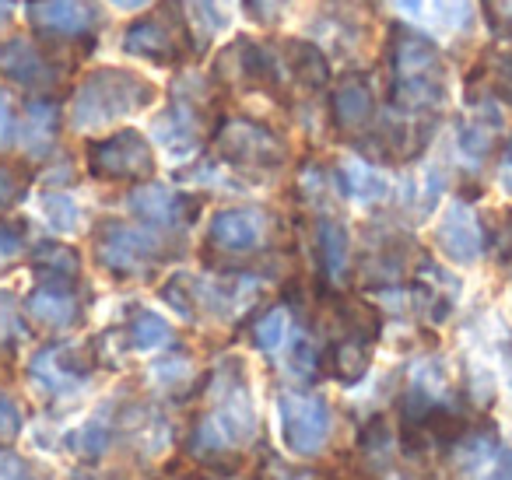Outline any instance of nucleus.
<instances>
[{
	"label": "nucleus",
	"instance_id": "423d86ee",
	"mask_svg": "<svg viewBox=\"0 0 512 480\" xmlns=\"http://www.w3.org/2000/svg\"><path fill=\"white\" fill-rule=\"evenodd\" d=\"M88 172L102 183H144L155 172V151L151 141L134 127H123L85 148Z\"/></svg>",
	"mask_w": 512,
	"mask_h": 480
},
{
	"label": "nucleus",
	"instance_id": "2f4dec72",
	"mask_svg": "<svg viewBox=\"0 0 512 480\" xmlns=\"http://www.w3.org/2000/svg\"><path fill=\"white\" fill-rule=\"evenodd\" d=\"M18 435H22V410H18V403L8 393H0V438L11 442Z\"/></svg>",
	"mask_w": 512,
	"mask_h": 480
},
{
	"label": "nucleus",
	"instance_id": "6e6552de",
	"mask_svg": "<svg viewBox=\"0 0 512 480\" xmlns=\"http://www.w3.org/2000/svg\"><path fill=\"white\" fill-rule=\"evenodd\" d=\"M281 431L285 445L295 456H320L334 435V410L316 393H285L281 396Z\"/></svg>",
	"mask_w": 512,
	"mask_h": 480
},
{
	"label": "nucleus",
	"instance_id": "2eb2a0df",
	"mask_svg": "<svg viewBox=\"0 0 512 480\" xmlns=\"http://www.w3.org/2000/svg\"><path fill=\"white\" fill-rule=\"evenodd\" d=\"M0 74L11 78L15 85L32 88V92H46L57 85V67L53 60L39 50L29 39H8L0 43Z\"/></svg>",
	"mask_w": 512,
	"mask_h": 480
},
{
	"label": "nucleus",
	"instance_id": "9d476101",
	"mask_svg": "<svg viewBox=\"0 0 512 480\" xmlns=\"http://www.w3.org/2000/svg\"><path fill=\"white\" fill-rule=\"evenodd\" d=\"M267 239V214L256 207H225L207 225V246L228 256H246Z\"/></svg>",
	"mask_w": 512,
	"mask_h": 480
},
{
	"label": "nucleus",
	"instance_id": "0eeeda50",
	"mask_svg": "<svg viewBox=\"0 0 512 480\" xmlns=\"http://www.w3.org/2000/svg\"><path fill=\"white\" fill-rule=\"evenodd\" d=\"M95 256L109 274L137 277L155 267L165 256V249L151 228H137L127 221H102L95 228Z\"/></svg>",
	"mask_w": 512,
	"mask_h": 480
},
{
	"label": "nucleus",
	"instance_id": "b1692460",
	"mask_svg": "<svg viewBox=\"0 0 512 480\" xmlns=\"http://www.w3.org/2000/svg\"><path fill=\"white\" fill-rule=\"evenodd\" d=\"M32 267L43 281H78L81 274V260L71 246H60V242H43L32 253Z\"/></svg>",
	"mask_w": 512,
	"mask_h": 480
},
{
	"label": "nucleus",
	"instance_id": "4468645a",
	"mask_svg": "<svg viewBox=\"0 0 512 480\" xmlns=\"http://www.w3.org/2000/svg\"><path fill=\"white\" fill-rule=\"evenodd\" d=\"M88 361H81V351L78 347H67V344H57V347H46L39 351L36 358L29 361V375L39 389L53 396H64V393H74V389L85 382L88 375Z\"/></svg>",
	"mask_w": 512,
	"mask_h": 480
},
{
	"label": "nucleus",
	"instance_id": "6ab92c4d",
	"mask_svg": "<svg viewBox=\"0 0 512 480\" xmlns=\"http://www.w3.org/2000/svg\"><path fill=\"white\" fill-rule=\"evenodd\" d=\"M155 134L172 155H190L200 141V116L186 99H176L162 116L155 120Z\"/></svg>",
	"mask_w": 512,
	"mask_h": 480
},
{
	"label": "nucleus",
	"instance_id": "a18cd8bd",
	"mask_svg": "<svg viewBox=\"0 0 512 480\" xmlns=\"http://www.w3.org/2000/svg\"><path fill=\"white\" fill-rule=\"evenodd\" d=\"M183 480H204V477H183Z\"/></svg>",
	"mask_w": 512,
	"mask_h": 480
},
{
	"label": "nucleus",
	"instance_id": "a878e982",
	"mask_svg": "<svg viewBox=\"0 0 512 480\" xmlns=\"http://www.w3.org/2000/svg\"><path fill=\"white\" fill-rule=\"evenodd\" d=\"M288 330H292L288 309H281V305H278V309H267L253 326V344L260 347L264 354H274V351H281V347H285Z\"/></svg>",
	"mask_w": 512,
	"mask_h": 480
},
{
	"label": "nucleus",
	"instance_id": "473e14b6",
	"mask_svg": "<svg viewBox=\"0 0 512 480\" xmlns=\"http://www.w3.org/2000/svg\"><path fill=\"white\" fill-rule=\"evenodd\" d=\"M25 249V228L18 221H0V256H18Z\"/></svg>",
	"mask_w": 512,
	"mask_h": 480
},
{
	"label": "nucleus",
	"instance_id": "dca6fc26",
	"mask_svg": "<svg viewBox=\"0 0 512 480\" xmlns=\"http://www.w3.org/2000/svg\"><path fill=\"white\" fill-rule=\"evenodd\" d=\"M25 312L32 323L46 326V330H67L81 319V302L71 281H43L25 298Z\"/></svg>",
	"mask_w": 512,
	"mask_h": 480
},
{
	"label": "nucleus",
	"instance_id": "1a4fd4ad",
	"mask_svg": "<svg viewBox=\"0 0 512 480\" xmlns=\"http://www.w3.org/2000/svg\"><path fill=\"white\" fill-rule=\"evenodd\" d=\"M29 22L46 39H81L92 43L102 22L95 0H29Z\"/></svg>",
	"mask_w": 512,
	"mask_h": 480
},
{
	"label": "nucleus",
	"instance_id": "79ce46f5",
	"mask_svg": "<svg viewBox=\"0 0 512 480\" xmlns=\"http://www.w3.org/2000/svg\"><path fill=\"white\" fill-rule=\"evenodd\" d=\"M11 11H15V0H0V29L11 22Z\"/></svg>",
	"mask_w": 512,
	"mask_h": 480
},
{
	"label": "nucleus",
	"instance_id": "a19ab883",
	"mask_svg": "<svg viewBox=\"0 0 512 480\" xmlns=\"http://www.w3.org/2000/svg\"><path fill=\"white\" fill-rule=\"evenodd\" d=\"M498 186H502V190L512 197V165L502 162V169H498Z\"/></svg>",
	"mask_w": 512,
	"mask_h": 480
},
{
	"label": "nucleus",
	"instance_id": "5701e85b",
	"mask_svg": "<svg viewBox=\"0 0 512 480\" xmlns=\"http://www.w3.org/2000/svg\"><path fill=\"white\" fill-rule=\"evenodd\" d=\"M341 190H344V197L358 200V204H376V200H386L390 183H386L383 172H376V165L362 162V158H344Z\"/></svg>",
	"mask_w": 512,
	"mask_h": 480
},
{
	"label": "nucleus",
	"instance_id": "412c9836",
	"mask_svg": "<svg viewBox=\"0 0 512 480\" xmlns=\"http://www.w3.org/2000/svg\"><path fill=\"white\" fill-rule=\"evenodd\" d=\"M285 60H288V78H292L295 85L309 88V92H320V88L330 85V64L316 43L292 39V43L285 46Z\"/></svg>",
	"mask_w": 512,
	"mask_h": 480
},
{
	"label": "nucleus",
	"instance_id": "9b49d317",
	"mask_svg": "<svg viewBox=\"0 0 512 480\" xmlns=\"http://www.w3.org/2000/svg\"><path fill=\"white\" fill-rule=\"evenodd\" d=\"M432 239H435V249H439L449 263H460V267L477 263L484 253L481 225H477L474 211H470L463 200H453V204L439 214V225H435Z\"/></svg>",
	"mask_w": 512,
	"mask_h": 480
},
{
	"label": "nucleus",
	"instance_id": "c85d7f7f",
	"mask_svg": "<svg viewBox=\"0 0 512 480\" xmlns=\"http://www.w3.org/2000/svg\"><path fill=\"white\" fill-rule=\"evenodd\" d=\"M71 449L78 452V456H88V459L102 456V452L109 449V424L102 421V417H92V421H88L85 428L74 431Z\"/></svg>",
	"mask_w": 512,
	"mask_h": 480
},
{
	"label": "nucleus",
	"instance_id": "f03ea898",
	"mask_svg": "<svg viewBox=\"0 0 512 480\" xmlns=\"http://www.w3.org/2000/svg\"><path fill=\"white\" fill-rule=\"evenodd\" d=\"M253 435L256 410L242 365L239 361H221L211 379V410L193 428V449L200 456H221L235 445H246Z\"/></svg>",
	"mask_w": 512,
	"mask_h": 480
},
{
	"label": "nucleus",
	"instance_id": "20e7f679",
	"mask_svg": "<svg viewBox=\"0 0 512 480\" xmlns=\"http://www.w3.org/2000/svg\"><path fill=\"white\" fill-rule=\"evenodd\" d=\"M193 36L179 0H162L148 18L134 22L123 32V53L148 60L155 67H176L190 57Z\"/></svg>",
	"mask_w": 512,
	"mask_h": 480
},
{
	"label": "nucleus",
	"instance_id": "c9c22d12",
	"mask_svg": "<svg viewBox=\"0 0 512 480\" xmlns=\"http://www.w3.org/2000/svg\"><path fill=\"white\" fill-rule=\"evenodd\" d=\"M397 4V11L404 18H411V22H425L428 18V0H393Z\"/></svg>",
	"mask_w": 512,
	"mask_h": 480
},
{
	"label": "nucleus",
	"instance_id": "58836bf2",
	"mask_svg": "<svg viewBox=\"0 0 512 480\" xmlns=\"http://www.w3.org/2000/svg\"><path fill=\"white\" fill-rule=\"evenodd\" d=\"M491 480H512V452H505V456L495 459V477Z\"/></svg>",
	"mask_w": 512,
	"mask_h": 480
},
{
	"label": "nucleus",
	"instance_id": "aec40b11",
	"mask_svg": "<svg viewBox=\"0 0 512 480\" xmlns=\"http://www.w3.org/2000/svg\"><path fill=\"white\" fill-rule=\"evenodd\" d=\"M348 256H351L348 228L334 218H320V225H316V260H320V270L330 284L348 277Z\"/></svg>",
	"mask_w": 512,
	"mask_h": 480
},
{
	"label": "nucleus",
	"instance_id": "393cba45",
	"mask_svg": "<svg viewBox=\"0 0 512 480\" xmlns=\"http://www.w3.org/2000/svg\"><path fill=\"white\" fill-rule=\"evenodd\" d=\"M127 333H130L134 351H144V354L162 351V347L172 344V326L151 309H137L134 319H130V326H127Z\"/></svg>",
	"mask_w": 512,
	"mask_h": 480
},
{
	"label": "nucleus",
	"instance_id": "7c9ffc66",
	"mask_svg": "<svg viewBox=\"0 0 512 480\" xmlns=\"http://www.w3.org/2000/svg\"><path fill=\"white\" fill-rule=\"evenodd\" d=\"M25 190H29V172L22 165L0 162V211L15 207L25 197Z\"/></svg>",
	"mask_w": 512,
	"mask_h": 480
},
{
	"label": "nucleus",
	"instance_id": "f3484780",
	"mask_svg": "<svg viewBox=\"0 0 512 480\" xmlns=\"http://www.w3.org/2000/svg\"><path fill=\"white\" fill-rule=\"evenodd\" d=\"M320 365L334 375L337 382L344 386H355L369 375L372 365V340L369 337H358V333H348V337L334 340L327 347V354L320 358Z\"/></svg>",
	"mask_w": 512,
	"mask_h": 480
},
{
	"label": "nucleus",
	"instance_id": "f257e3e1",
	"mask_svg": "<svg viewBox=\"0 0 512 480\" xmlns=\"http://www.w3.org/2000/svg\"><path fill=\"white\" fill-rule=\"evenodd\" d=\"M393 88L390 99L400 113H432L446 106L449 81L439 46L414 29H393Z\"/></svg>",
	"mask_w": 512,
	"mask_h": 480
},
{
	"label": "nucleus",
	"instance_id": "f8f14e48",
	"mask_svg": "<svg viewBox=\"0 0 512 480\" xmlns=\"http://www.w3.org/2000/svg\"><path fill=\"white\" fill-rule=\"evenodd\" d=\"M127 207L148 228H172V225H179V221H193V218H197L200 200L197 197H186V193L169 190V186L141 183L127 197Z\"/></svg>",
	"mask_w": 512,
	"mask_h": 480
},
{
	"label": "nucleus",
	"instance_id": "e433bc0d",
	"mask_svg": "<svg viewBox=\"0 0 512 480\" xmlns=\"http://www.w3.org/2000/svg\"><path fill=\"white\" fill-rule=\"evenodd\" d=\"M498 88H502V95L512 102V50L502 57V64H498Z\"/></svg>",
	"mask_w": 512,
	"mask_h": 480
},
{
	"label": "nucleus",
	"instance_id": "7ed1b4c3",
	"mask_svg": "<svg viewBox=\"0 0 512 480\" xmlns=\"http://www.w3.org/2000/svg\"><path fill=\"white\" fill-rule=\"evenodd\" d=\"M155 102V85L134 71L102 67L92 71L78 85L71 102V127L74 130H102L109 123L123 120L130 113H141Z\"/></svg>",
	"mask_w": 512,
	"mask_h": 480
},
{
	"label": "nucleus",
	"instance_id": "ea45409f",
	"mask_svg": "<svg viewBox=\"0 0 512 480\" xmlns=\"http://www.w3.org/2000/svg\"><path fill=\"white\" fill-rule=\"evenodd\" d=\"M484 8L498 11L502 18H512V0H484Z\"/></svg>",
	"mask_w": 512,
	"mask_h": 480
},
{
	"label": "nucleus",
	"instance_id": "c756f323",
	"mask_svg": "<svg viewBox=\"0 0 512 480\" xmlns=\"http://www.w3.org/2000/svg\"><path fill=\"white\" fill-rule=\"evenodd\" d=\"M25 323H22V309H18L15 295L11 291H0V351H11V347L22 340Z\"/></svg>",
	"mask_w": 512,
	"mask_h": 480
},
{
	"label": "nucleus",
	"instance_id": "bb28decb",
	"mask_svg": "<svg viewBox=\"0 0 512 480\" xmlns=\"http://www.w3.org/2000/svg\"><path fill=\"white\" fill-rule=\"evenodd\" d=\"M428 18H435L442 29L467 32L474 22V4L470 0H428Z\"/></svg>",
	"mask_w": 512,
	"mask_h": 480
},
{
	"label": "nucleus",
	"instance_id": "37998d69",
	"mask_svg": "<svg viewBox=\"0 0 512 480\" xmlns=\"http://www.w3.org/2000/svg\"><path fill=\"white\" fill-rule=\"evenodd\" d=\"M113 4L123 11H137V8H144V4H151V0H113Z\"/></svg>",
	"mask_w": 512,
	"mask_h": 480
},
{
	"label": "nucleus",
	"instance_id": "cd10ccee",
	"mask_svg": "<svg viewBox=\"0 0 512 480\" xmlns=\"http://www.w3.org/2000/svg\"><path fill=\"white\" fill-rule=\"evenodd\" d=\"M43 211H46V221L53 225V232L71 235L74 228H78L81 211H78V204L67 197V193H46V197H43Z\"/></svg>",
	"mask_w": 512,
	"mask_h": 480
},
{
	"label": "nucleus",
	"instance_id": "4c0bfd02",
	"mask_svg": "<svg viewBox=\"0 0 512 480\" xmlns=\"http://www.w3.org/2000/svg\"><path fill=\"white\" fill-rule=\"evenodd\" d=\"M11 137V109H8V99L0 95V144H8Z\"/></svg>",
	"mask_w": 512,
	"mask_h": 480
},
{
	"label": "nucleus",
	"instance_id": "f704fd0d",
	"mask_svg": "<svg viewBox=\"0 0 512 480\" xmlns=\"http://www.w3.org/2000/svg\"><path fill=\"white\" fill-rule=\"evenodd\" d=\"M25 477V459L0 452V480H22Z\"/></svg>",
	"mask_w": 512,
	"mask_h": 480
},
{
	"label": "nucleus",
	"instance_id": "a211bd4d",
	"mask_svg": "<svg viewBox=\"0 0 512 480\" xmlns=\"http://www.w3.org/2000/svg\"><path fill=\"white\" fill-rule=\"evenodd\" d=\"M498 459V438L491 428H484V424H477V428L463 431L460 438L453 442V466L460 477L474 480L481 477V473H488V466Z\"/></svg>",
	"mask_w": 512,
	"mask_h": 480
},
{
	"label": "nucleus",
	"instance_id": "39448f33",
	"mask_svg": "<svg viewBox=\"0 0 512 480\" xmlns=\"http://www.w3.org/2000/svg\"><path fill=\"white\" fill-rule=\"evenodd\" d=\"M214 151L225 165L242 172H278L288 162V148L267 123L235 116L214 130Z\"/></svg>",
	"mask_w": 512,
	"mask_h": 480
},
{
	"label": "nucleus",
	"instance_id": "ddd939ff",
	"mask_svg": "<svg viewBox=\"0 0 512 480\" xmlns=\"http://www.w3.org/2000/svg\"><path fill=\"white\" fill-rule=\"evenodd\" d=\"M330 120L344 137H355L376 120V92L362 74H344L330 92Z\"/></svg>",
	"mask_w": 512,
	"mask_h": 480
},
{
	"label": "nucleus",
	"instance_id": "72a5a7b5",
	"mask_svg": "<svg viewBox=\"0 0 512 480\" xmlns=\"http://www.w3.org/2000/svg\"><path fill=\"white\" fill-rule=\"evenodd\" d=\"M186 375H190V368L179 358H169V361H162V365H155V379L162 382V386H179Z\"/></svg>",
	"mask_w": 512,
	"mask_h": 480
},
{
	"label": "nucleus",
	"instance_id": "c03bdc74",
	"mask_svg": "<svg viewBox=\"0 0 512 480\" xmlns=\"http://www.w3.org/2000/svg\"><path fill=\"white\" fill-rule=\"evenodd\" d=\"M505 165H512V141H509V148H505Z\"/></svg>",
	"mask_w": 512,
	"mask_h": 480
},
{
	"label": "nucleus",
	"instance_id": "4be33fe9",
	"mask_svg": "<svg viewBox=\"0 0 512 480\" xmlns=\"http://www.w3.org/2000/svg\"><path fill=\"white\" fill-rule=\"evenodd\" d=\"M57 123H60V113L53 102H29L25 106V120H22V148L29 155L43 158L46 151L57 144Z\"/></svg>",
	"mask_w": 512,
	"mask_h": 480
}]
</instances>
